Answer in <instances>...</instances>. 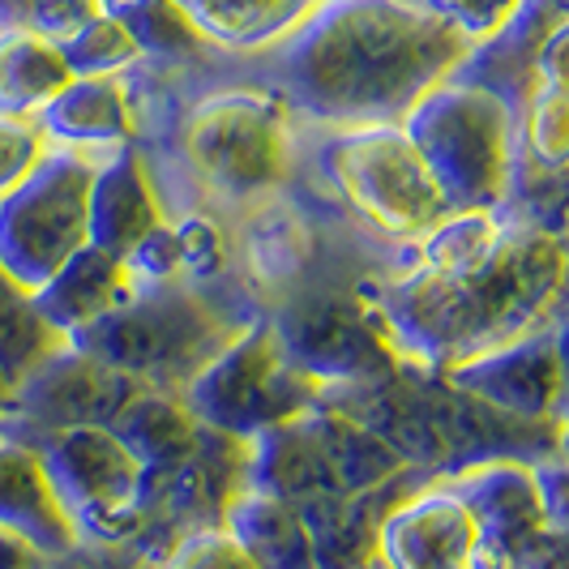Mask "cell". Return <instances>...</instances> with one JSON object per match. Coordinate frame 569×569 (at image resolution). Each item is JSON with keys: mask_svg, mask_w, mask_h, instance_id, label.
Masks as SVG:
<instances>
[{"mask_svg": "<svg viewBox=\"0 0 569 569\" xmlns=\"http://www.w3.org/2000/svg\"><path fill=\"white\" fill-rule=\"evenodd\" d=\"M52 150L43 138L34 116L0 112V193H9L13 184H22L30 171L39 168V159Z\"/></svg>", "mask_w": 569, "mask_h": 569, "instance_id": "obj_30", "label": "cell"}, {"mask_svg": "<svg viewBox=\"0 0 569 569\" xmlns=\"http://www.w3.org/2000/svg\"><path fill=\"white\" fill-rule=\"evenodd\" d=\"M476 48L416 0H317L287 34L279 78L313 120L399 124Z\"/></svg>", "mask_w": 569, "mask_h": 569, "instance_id": "obj_1", "label": "cell"}, {"mask_svg": "<svg viewBox=\"0 0 569 569\" xmlns=\"http://www.w3.org/2000/svg\"><path fill=\"white\" fill-rule=\"evenodd\" d=\"M108 13L120 18V27L129 30V39L138 43L142 57L176 60L206 43V34L198 30L184 0H120Z\"/></svg>", "mask_w": 569, "mask_h": 569, "instance_id": "obj_26", "label": "cell"}, {"mask_svg": "<svg viewBox=\"0 0 569 569\" xmlns=\"http://www.w3.org/2000/svg\"><path fill=\"white\" fill-rule=\"evenodd\" d=\"M223 527L244 543L257 569H321L313 531H309L300 506H291V501L244 488L240 497H231Z\"/></svg>", "mask_w": 569, "mask_h": 569, "instance_id": "obj_21", "label": "cell"}, {"mask_svg": "<svg viewBox=\"0 0 569 569\" xmlns=\"http://www.w3.org/2000/svg\"><path fill=\"white\" fill-rule=\"evenodd\" d=\"M189 168L223 198H261L279 189L291 159L283 108L270 94L223 90L201 99L184 124Z\"/></svg>", "mask_w": 569, "mask_h": 569, "instance_id": "obj_9", "label": "cell"}, {"mask_svg": "<svg viewBox=\"0 0 569 569\" xmlns=\"http://www.w3.org/2000/svg\"><path fill=\"white\" fill-rule=\"evenodd\" d=\"M124 266H129V274H133V283L138 287H154V283H176L184 270H180V249H176V231L171 223L163 219L159 228H150L124 253Z\"/></svg>", "mask_w": 569, "mask_h": 569, "instance_id": "obj_32", "label": "cell"}, {"mask_svg": "<svg viewBox=\"0 0 569 569\" xmlns=\"http://www.w3.org/2000/svg\"><path fill=\"white\" fill-rule=\"evenodd\" d=\"M513 569H566V531H540L513 552Z\"/></svg>", "mask_w": 569, "mask_h": 569, "instance_id": "obj_36", "label": "cell"}, {"mask_svg": "<svg viewBox=\"0 0 569 569\" xmlns=\"http://www.w3.org/2000/svg\"><path fill=\"white\" fill-rule=\"evenodd\" d=\"M0 531L18 536L43 557L69 552L78 540V527L60 506L43 458L22 437H0Z\"/></svg>", "mask_w": 569, "mask_h": 569, "instance_id": "obj_16", "label": "cell"}, {"mask_svg": "<svg viewBox=\"0 0 569 569\" xmlns=\"http://www.w3.org/2000/svg\"><path fill=\"white\" fill-rule=\"evenodd\" d=\"M462 399L492 407L510 420L540 425L561 411V330L536 326L518 339L488 347L446 369Z\"/></svg>", "mask_w": 569, "mask_h": 569, "instance_id": "obj_11", "label": "cell"}, {"mask_svg": "<svg viewBox=\"0 0 569 569\" xmlns=\"http://www.w3.org/2000/svg\"><path fill=\"white\" fill-rule=\"evenodd\" d=\"M536 471V488H540V506L548 531H566L569 506H566V462L561 458H536L531 462Z\"/></svg>", "mask_w": 569, "mask_h": 569, "instance_id": "obj_35", "label": "cell"}, {"mask_svg": "<svg viewBox=\"0 0 569 569\" xmlns=\"http://www.w3.org/2000/svg\"><path fill=\"white\" fill-rule=\"evenodd\" d=\"M69 78L60 43L30 27L0 30V112L34 116Z\"/></svg>", "mask_w": 569, "mask_h": 569, "instance_id": "obj_22", "label": "cell"}, {"mask_svg": "<svg viewBox=\"0 0 569 569\" xmlns=\"http://www.w3.org/2000/svg\"><path fill=\"white\" fill-rule=\"evenodd\" d=\"M321 168L347 206L386 236H425L450 214V201L402 124L339 129L321 146Z\"/></svg>", "mask_w": 569, "mask_h": 569, "instance_id": "obj_7", "label": "cell"}, {"mask_svg": "<svg viewBox=\"0 0 569 569\" xmlns=\"http://www.w3.org/2000/svg\"><path fill=\"white\" fill-rule=\"evenodd\" d=\"M120 446L138 458L146 476L150 471H180L198 455V420L184 411V402L154 390V386H138L129 399L120 402L108 420Z\"/></svg>", "mask_w": 569, "mask_h": 569, "instance_id": "obj_20", "label": "cell"}, {"mask_svg": "<svg viewBox=\"0 0 569 569\" xmlns=\"http://www.w3.org/2000/svg\"><path fill=\"white\" fill-rule=\"evenodd\" d=\"M176 249H180V270L193 279H210L223 266V231L214 228L206 214H189L176 223Z\"/></svg>", "mask_w": 569, "mask_h": 569, "instance_id": "obj_33", "label": "cell"}, {"mask_svg": "<svg viewBox=\"0 0 569 569\" xmlns=\"http://www.w3.org/2000/svg\"><path fill=\"white\" fill-rule=\"evenodd\" d=\"M43 138L64 150H116L133 138V108L120 78H69L34 112Z\"/></svg>", "mask_w": 569, "mask_h": 569, "instance_id": "obj_19", "label": "cell"}, {"mask_svg": "<svg viewBox=\"0 0 569 569\" xmlns=\"http://www.w3.org/2000/svg\"><path fill=\"white\" fill-rule=\"evenodd\" d=\"M428 13H437L450 30H458L471 48L506 34L527 9V0H420Z\"/></svg>", "mask_w": 569, "mask_h": 569, "instance_id": "obj_28", "label": "cell"}, {"mask_svg": "<svg viewBox=\"0 0 569 569\" xmlns=\"http://www.w3.org/2000/svg\"><path fill=\"white\" fill-rule=\"evenodd\" d=\"M39 458L73 527H108L138 506L146 471L108 425H73L43 437Z\"/></svg>", "mask_w": 569, "mask_h": 569, "instance_id": "obj_10", "label": "cell"}, {"mask_svg": "<svg viewBox=\"0 0 569 569\" xmlns=\"http://www.w3.org/2000/svg\"><path fill=\"white\" fill-rule=\"evenodd\" d=\"M112 4H120V0H103V9H112Z\"/></svg>", "mask_w": 569, "mask_h": 569, "instance_id": "obj_39", "label": "cell"}, {"mask_svg": "<svg viewBox=\"0 0 569 569\" xmlns=\"http://www.w3.org/2000/svg\"><path fill=\"white\" fill-rule=\"evenodd\" d=\"M450 210H497L513 171V108L485 82H437L399 120Z\"/></svg>", "mask_w": 569, "mask_h": 569, "instance_id": "obj_4", "label": "cell"}, {"mask_svg": "<svg viewBox=\"0 0 569 569\" xmlns=\"http://www.w3.org/2000/svg\"><path fill=\"white\" fill-rule=\"evenodd\" d=\"M64 342L69 339L52 330L48 317L34 309L27 287L0 274V381L4 390L39 369L48 356H57Z\"/></svg>", "mask_w": 569, "mask_h": 569, "instance_id": "obj_24", "label": "cell"}, {"mask_svg": "<svg viewBox=\"0 0 569 569\" xmlns=\"http://www.w3.org/2000/svg\"><path fill=\"white\" fill-rule=\"evenodd\" d=\"M94 154L52 146L22 184L0 193V274L18 287L43 283L60 270L86 236V198H90Z\"/></svg>", "mask_w": 569, "mask_h": 569, "instance_id": "obj_8", "label": "cell"}, {"mask_svg": "<svg viewBox=\"0 0 569 569\" xmlns=\"http://www.w3.org/2000/svg\"><path fill=\"white\" fill-rule=\"evenodd\" d=\"M390 569H513V557L480 540L450 485H432L381 518L377 552Z\"/></svg>", "mask_w": 569, "mask_h": 569, "instance_id": "obj_12", "label": "cell"}, {"mask_svg": "<svg viewBox=\"0 0 569 569\" xmlns=\"http://www.w3.org/2000/svg\"><path fill=\"white\" fill-rule=\"evenodd\" d=\"M231 339L223 317L180 283L138 287L116 313L78 330L69 347L138 386L171 390Z\"/></svg>", "mask_w": 569, "mask_h": 569, "instance_id": "obj_5", "label": "cell"}, {"mask_svg": "<svg viewBox=\"0 0 569 569\" xmlns=\"http://www.w3.org/2000/svg\"><path fill=\"white\" fill-rule=\"evenodd\" d=\"M566 283L561 236L536 223H506L497 249L467 274L416 266L386 287L377 326L407 365L450 369L467 356L543 326Z\"/></svg>", "mask_w": 569, "mask_h": 569, "instance_id": "obj_2", "label": "cell"}, {"mask_svg": "<svg viewBox=\"0 0 569 569\" xmlns=\"http://www.w3.org/2000/svg\"><path fill=\"white\" fill-rule=\"evenodd\" d=\"M206 39L228 48H261L300 27L317 0H184Z\"/></svg>", "mask_w": 569, "mask_h": 569, "instance_id": "obj_23", "label": "cell"}, {"mask_svg": "<svg viewBox=\"0 0 569 569\" xmlns=\"http://www.w3.org/2000/svg\"><path fill=\"white\" fill-rule=\"evenodd\" d=\"M360 569H390V566H386L381 557H369V561H365V566H360Z\"/></svg>", "mask_w": 569, "mask_h": 569, "instance_id": "obj_38", "label": "cell"}, {"mask_svg": "<svg viewBox=\"0 0 569 569\" xmlns=\"http://www.w3.org/2000/svg\"><path fill=\"white\" fill-rule=\"evenodd\" d=\"M133 390H138V381L86 360L82 351H73L64 342L57 356H48L18 386H9L0 407L9 416H18L27 428H39L43 437H52L73 425H108L112 411Z\"/></svg>", "mask_w": 569, "mask_h": 569, "instance_id": "obj_14", "label": "cell"}, {"mask_svg": "<svg viewBox=\"0 0 569 569\" xmlns=\"http://www.w3.org/2000/svg\"><path fill=\"white\" fill-rule=\"evenodd\" d=\"M60 57H64L73 78H120L133 60H142V52L129 39V30L120 27V18L103 9L73 39L60 43Z\"/></svg>", "mask_w": 569, "mask_h": 569, "instance_id": "obj_27", "label": "cell"}, {"mask_svg": "<svg viewBox=\"0 0 569 569\" xmlns=\"http://www.w3.org/2000/svg\"><path fill=\"white\" fill-rule=\"evenodd\" d=\"M287 360L317 386H365L399 369V356L381 335L377 317L347 305H305L274 321Z\"/></svg>", "mask_w": 569, "mask_h": 569, "instance_id": "obj_13", "label": "cell"}, {"mask_svg": "<svg viewBox=\"0 0 569 569\" xmlns=\"http://www.w3.org/2000/svg\"><path fill=\"white\" fill-rule=\"evenodd\" d=\"M159 223H163V206H159L154 180L142 159L129 146H116L108 159H94L90 198H86L90 244L112 257H124Z\"/></svg>", "mask_w": 569, "mask_h": 569, "instance_id": "obj_17", "label": "cell"}, {"mask_svg": "<svg viewBox=\"0 0 569 569\" xmlns=\"http://www.w3.org/2000/svg\"><path fill=\"white\" fill-rule=\"evenodd\" d=\"M138 291L124 257H112L94 244H82L60 270H52L43 283L30 291L34 309L48 317V326L73 339L78 330L94 326L99 317L116 313Z\"/></svg>", "mask_w": 569, "mask_h": 569, "instance_id": "obj_18", "label": "cell"}, {"mask_svg": "<svg viewBox=\"0 0 569 569\" xmlns=\"http://www.w3.org/2000/svg\"><path fill=\"white\" fill-rule=\"evenodd\" d=\"M446 485L455 488V497L467 506L480 540L501 548L506 557H513L540 531H548L536 471H531L527 458H488V462L458 471Z\"/></svg>", "mask_w": 569, "mask_h": 569, "instance_id": "obj_15", "label": "cell"}, {"mask_svg": "<svg viewBox=\"0 0 569 569\" xmlns=\"http://www.w3.org/2000/svg\"><path fill=\"white\" fill-rule=\"evenodd\" d=\"M506 223L497 210H450L420 236V266L432 274H467L497 249Z\"/></svg>", "mask_w": 569, "mask_h": 569, "instance_id": "obj_25", "label": "cell"}, {"mask_svg": "<svg viewBox=\"0 0 569 569\" xmlns=\"http://www.w3.org/2000/svg\"><path fill=\"white\" fill-rule=\"evenodd\" d=\"M163 569H257V561L228 527H206L176 543Z\"/></svg>", "mask_w": 569, "mask_h": 569, "instance_id": "obj_31", "label": "cell"}, {"mask_svg": "<svg viewBox=\"0 0 569 569\" xmlns=\"http://www.w3.org/2000/svg\"><path fill=\"white\" fill-rule=\"evenodd\" d=\"M527 142L543 168H561L569 154V99L566 90L536 86L531 112H527Z\"/></svg>", "mask_w": 569, "mask_h": 569, "instance_id": "obj_29", "label": "cell"}, {"mask_svg": "<svg viewBox=\"0 0 569 569\" xmlns=\"http://www.w3.org/2000/svg\"><path fill=\"white\" fill-rule=\"evenodd\" d=\"M30 557H34V552H30L27 543L18 540V536L0 531V569H27Z\"/></svg>", "mask_w": 569, "mask_h": 569, "instance_id": "obj_37", "label": "cell"}, {"mask_svg": "<svg viewBox=\"0 0 569 569\" xmlns=\"http://www.w3.org/2000/svg\"><path fill=\"white\" fill-rule=\"evenodd\" d=\"M249 446V488L291 506L369 492L402 467V455L377 428L321 407L261 428Z\"/></svg>", "mask_w": 569, "mask_h": 569, "instance_id": "obj_3", "label": "cell"}, {"mask_svg": "<svg viewBox=\"0 0 569 569\" xmlns=\"http://www.w3.org/2000/svg\"><path fill=\"white\" fill-rule=\"evenodd\" d=\"M99 13L103 0H30V30H39L52 43H64Z\"/></svg>", "mask_w": 569, "mask_h": 569, "instance_id": "obj_34", "label": "cell"}, {"mask_svg": "<svg viewBox=\"0 0 569 569\" xmlns=\"http://www.w3.org/2000/svg\"><path fill=\"white\" fill-rule=\"evenodd\" d=\"M317 390L321 386L287 360L274 326H249L180 386V402L206 432L249 441L261 428L317 407Z\"/></svg>", "mask_w": 569, "mask_h": 569, "instance_id": "obj_6", "label": "cell"}]
</instances>
